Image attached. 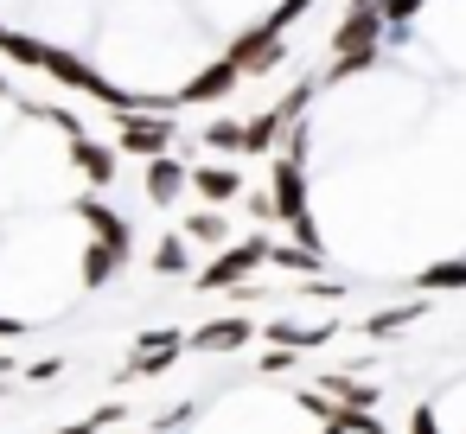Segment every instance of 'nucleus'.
Segmentation results:
<instances>
[{
  "label": "nucleus",
  "mask_w": 466,
  "mask_h": 434,
  "mask_svg": "<svg viewBox=\"0 0 466 434\" xmlns=\"http://www.w3.org/2000/svg\"><path fill=\"white\" fill-rule=\"evenodd\" d=\"M192 192H198V205H237L243 198V173L230 167V160H198L192 167Z\"/></svg>",
  "instance_id": "9"
},
{
  "label": "nucleus",
  "mask_w": 466,
  "mask_h": 434,
  "mask_svg": "<svg viewBox=\"0 0 466 434\" xmlns=\"http://www.w3.org/2000/svg\"><path fill=\"white\" fill-rule=\"evenodd\" d=\"M415 281H421V288H460V281H466V262H434V268H421Z\"/></svg>",
  "instance_id": "19"
},
{
  "label": "nucleus",
  "mask_w": 466,
  "mask_h": 434,
  "mask_svg": "<svg viewBox=\"0 0 466 434\" xmlns=\"http://www.w3.org/2000/svg\"><path fill=\"white\" fill-rule=\"evenodd\" d=\"M377 7H383V20H390V26H409V20L428 7V0H377Z\"/></svg>",
  "instance_id": "20"
},
{
  "label": "nucleus",
  "mask_w": 466,
  "mask_h": 434,
  "mask_svg": "<svg viewBox=\"0 0 466 434\" xmlns=\"http://www.w3.org/2000/svg\"><path fill=\"white\" fill-rule=\"evenodd\" d=\"M179 237H186V243H205V249H224V243H230V211H224V205H198Z\"/></svg>",
  "instance_id": "14"
},
{
  "label": "nucleus",
  "mask_w": 466,
  "mask_h": 434,
  "mask_svg": "<svg viewBox=\"0 0 466 434\" xmlns=\"http://www.w3.org/2000/svg\"><path fill=\"white\" fill-rule=\"evenodd\" d=\"M281 135H288V116H281V109H262V116L243 122V154H275Z\"/></svg>",
  "instance_id": "15"
},
{
  "label": "nucleus",
  "mask_w": 466,
  "mask_h": 434,
  "mask_svg": "<svg viewBox=\"0 0 466 434\" xmlns=\"http://www.w3.org/2000/svg\"><path fill=\"white\" fill-rule=\"evenodd\" d=\"M77 217L90 224V237H96V243H109V249H122V256H135V230H128V217H122V211H109L103 198H77Z\"/></svg>",
  "instance_id": "11"
},
{
  "label": "nucleus",
  "mask_w": 466,
  "mask_h": 434,
  "mask_svg": "<svg viewBox=\"0 0 466 434\" xmlns=\"http://www.w3.org/2000/svg\"><path fill=\"white\" fill-rule=\"evenodd\" d=\"M383 39H390V20L377 0H351V14L339 20V33L326 39L332 58H364V65H383Z\"/></svg>",
  "instance_id": "1"
},
{
  "label": "nucleus",
  "mask_w": 466,
  "mask_h": 434,
  "mask_svg": "<svg viewBox=\"0 0 466 434\" xmlns=\"http://www.w3.org/2000/svg\"><path fill=\"white\" fill-rule=\"evenodd\" d=\"M256 338V326L243 319V313H224V319H205L198 332H186V345L192 351H205V358H224V351H243Z\"/></svg>",
  "instance_id": "8"
},
{
  "label": "nucleus",
  "mask_w": 466,
  "mask_h": 434,
  "mask_svg": "<svg viewBox=\"0 0 466 434\" xmlns=\"http://www.w3.org/2000/svg\"><path fill=\"white\" fill-rule=\"evenodd\" d=\"M249 217H262V224H275V198H268V192H249Z\"/></svg>",
  "instance_id": "22"
},
{
  "label": "nucleus",
  "mask_w": 466,
  "mask_h": 434,
  "mask_svg": "<svg viewBox=\"0 0 466 434\" xmlns=\"http://www.w3.org/2000/svg\"><path fill=\"white\" fill-rule=\"evenodd\" d=\"M186 268H192V243H186V237H160V243H154V275L173 281V275H186Z\"/></svg>",
  "instance_id": "17"
},
{
  "label": "nucleus",
  "mask_w": 466,
  "mask_h": 434,
  "mask_svg": "<svg viewBox=\"0 0 466 434\" xmlns=\"http://www.w3.org/2000/svg\"><path fill=\"white\" fill-rule=\"evenodd\" d=\"M122 268H128V256L90 237V243H84V262H77V281H84V288H109V281H116Z\"/></svg>",
  "instance_id": "13"
},
{
  "label": "nucleus",
  "mask_w": 466,
  "mask_h": 434,
  "mask_svg": "<svg viewBox=\"0 0 466 434\" xmlns=\"http://www.w3.org/2000/svg\"><path fill=\"white\" fill-rule=\"evenodd\" d=\"M224 58H230V65L243 71V84H249V77H268V71L288 58V39H281V26H275V20H256V26L230 33Z\"/></svg>",
  "instance_id": "3"
},
{
  "label": "nucleus",
  "mask_w": 466,
  "mask_h": 434,
  "mask_svg": "<svg viewBox=\"0 0 466 434\" xmlns=\"http://www.w3.org/2000/svg\"><path fill=\"white\" fill-rule=\"evenodd\" d=\"M147 173H141V192H147V205H179L186 192H192V167L186 160H173V154H154V160H141Z\"/></svg>",
  "instance_id": "7"
},
{
  "label": "nucleus",
  "mask_w": 466,
  "mask_h": 434,
  "mask_svg": "<svg viewBox=\"0 0 466 434\" xmlns=\"http://www.w3.org/2000/svg\"><path fill=\"white\" fill-rule=\"evenodd\" d=\"M65 141H71V167L84 173V186H96V192H103V186H116V147L90 141L84 128H71Z\"/></svg>",
  "instance_id": "10"
},
{
  "label": "nucleus",
  "mask_w": 466,
  "mask_h": 434,
  "mask_svg": "<svg viewBox=\"0 0 466 434\" xmlns=\"http://www.w3.org/2000/svg\"><path fill=\"white\" fill-rule=\"evenodd\" d=\"M421 319V307H396V313H370V338H383V332H402V326H415Z\"/></svg>",
  "instance_id": "18"
},
{
  "label": "nucleus",
  "mask_w": 466,
  "mask_h": 434,
  "mask_svg": "<svg viewBox=\"0 0 466 434\" xmlns=\"http://www.w3.org/2000/svg\"><path fill=\"white\" fill-rule=\"evenodd\" d=\"M198 141H205L218 160H230V154H243V122H230V116H211V122L198 128Z\"/></svg>",
  "instance_id": "16"
},
{
  "label": "nucleus",
  "mask_w": 466,
  "mask_h": 434,
  "mask_svg": "<svg viewBox=\"0 0 466 434\" xmlns=\"http://www.w3.org/2000/svg\"><path fill=\"white\" fill-rule=\"evenodd\" d=\"M275 160V224H294V217H307V160H294V154H268Z\"/></svg>",
  "instance_id": "6"
},
{
  "label": "nucleus",
  "mask_w": 466,
  "mask_h": 434,
  "mask_svg": "<svg viewBox=\"0 0 466 434\" xmlns=\"http://www.w3.org/2000/svg\"><path fill=\"white\" fill-rule=\"evenodd\" d=\"M409 434H441V415H434V409H428V402H421V409H415V415H409Z\"/></svg>",
  "instance_id": "21"
},
{
  "label": "nucleus",
  "mask_w": 466,
  "mask_h": 434,
  "mask_svg": "<svg viewBox=\"0 0 466 434\" xmlns=\"http://www.w3.org/2000/svg\"><path fill=\"white\" fill-rule=\"evenodd\" d=\"M179 351H186V332H141V345H135V358H128L122 377H154V370H167Z\"/></svg>",
  "instance_id": "12"
},
{
  "label": "nucleus",
  "mask_w": 466,
  "mask_h": 434,
  "mask_svg": "<svg viewBox=\"0 0 466 434\" xmlns=\"http://www.w3.org/2000/svg\"><path fill=\"white\" fill-rule=\"evenodd\" d=\"M20 332H26L20 319H7V313H0V338H20Z\"/></svg>",
  "instance_id": "23"
},
{
  "label": "nucleus",
  "mask_w": 466,
  "mask_h": 434,
  "mask_svg": "<svg viewBox=\"0 0 466 434\" xmlns=\"http://www.w3.org/2000/svg\"><path fill=\"white\" fill-rule=\"evenodd\" d=\"M230 90H243V71H237L230 58H218V65H205L192 84H179V90L167 96V109H211V103H224Z\"/></svg>",
  "instance_id": "5"
},
{
  "label": "nucleus",
  "mask_w": 466,
  "mask_h": 434,
  "mask_svg": "<svg viewBox=\"0 0 466 434\" xmlns=\"http://www.w3.org/2000/svg\"><path fill=\"white\" fill-rule=\"evenodd\" d=\"M268 237H243V243H224L218 249V262H205L198 268V294H224V288H243L262 262H268Z\"/></svg>",
  "instance_id": "4"
},
{
  "label": "nucleus",
  "mask_w": 466,
  "mask_h": 434,
  "mask_svg": "<svg viewBox=\"0 0 466 434\" xmlns=\"http://www.w3.org/2000/svg\"><path fill=\"white\" fill-rule=\"evenodd\" d=\"M173 141H179L173 109H122V116H116V154H128V160L173 154Z\"/></svg>",
  "instance_id": "2"
},
{
  "label": "nucleus",
  "mask_w": 466,
  "mask_h": 434,
  "mask_svg": "<svg viewBox=\"0 0 466 434\" xmlns=\"http://www.w3.org/2000/svg\"><path fill=\"white\" fill-rule=\"evenodd\" d=\"M7 96H14V84H7V71H0V103H7Z\"/></svg>",
  "instance_id": "24"
}]
</instances>
